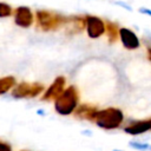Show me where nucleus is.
Segmentation results:
<instances>
[{
  "instance_id": "6",
  "label": "nucleus",
  "mask_w": 151,
  "mask_h": 151,
  "mask_svg": "<svg viewBox=\"0 0 151 151\" xmlns=\"http://www.w3.org/2000/svg\"><path fill=\"white\" fill-rule=\"evenodd\" d=\"M14 24L21 28H29L35 24V15L27 6H18L13 11Z\"/></svg>"
},
{
  "instance_id": "17",
  "label": "nucleus",
  "mask_w": 151,
  "mask_h": 151,
  "mask_svg": "<svg viewBox=\"0 0 151 151\" xmlns=\"http://www.w3.org/2000/svg\"><path fill=\"white\" fill-rule=\"evenodd\" d=\"M0 151H12V146L6 140L0 139Z\"/></svg>"
},
{
  "instance_id": "10",
  "label": "nucleus",
  "mask_w": 151,
  "mask_h": 151,
  "mask_svg": "<svg viewBox=\"0 0 151 151\" xmlns=\"http://www.w3.org/2000/svg\"><path fill=\"white\" fill-rule=\"evenodd\" d=\"M97 111H98V107L96 105L91 103H81L78 105V107L73 112V117L79 120L93 122V118Z\"/></svg>"
},
{
  "instance_id": "22",
  "label": "nucleus",
  "mask_w": 151,
  "mask_h": 151,
  "mask_svg": "<svg viewBox=\"0 0 151 151\" xmlns=\"http://www.w3.org/2000/svg\"><path fill=\"white\" fill-rule=\"evenodd\" d=\"M20 151H28V150H20Z\"/></svg>"
},
{
  "instance_id": "4",
  "label": "nucleus",
  "mask_w": 151,
  "mask_h": 151,
  "mask_svg": "<svg viewBox=\"0 0 151 151\" xmlns=\"http://www.w3.org/2000/svg\"><path fill=\"white\" fill-rule=\"evenodd\" d=\"M45 88V85L39 81H21L14 86L11 91V96L14 99H33L41 96Z\"/></svg>"
},
{
  "instance_id": "20",
  "label": "nucleus",
  "mask_w": 151,
  "mask_h": 151,
  "mask_svg": "<svg viewBox=\"0 0 151 151\" xmlns=\"http://www.w3.org/2000/svg\"><path fill=\"white\" fill-rule=\"evenodd\" d=\"M37 114H40V116H42V114H44V111L39 110V111H37Z\"/></svg>"
},
{
  "instance_id": "2",
  "label": "nucleus",
  "mask_w": 151,
  "mask_h": 151,
  "mask_svg": "<svg viewBox=\"0 0 151 151\" xmlns=\"http://www.w3.org/2000/svg\"><path fill=\"white\" fill-rule=\"evenodd\" d=\"M80 104V93L76 85H68L53 101L54 111L60 116H72Z\"/></svg>"
},
{
  "instance_id": "8",
  "label": "nucleus",
  "mask_w": 151,
  "mask_h": 151,
  "mask_svg": "<svg viewBox=\"0 0 151 151\" xmlns=\"http://www.w3.org/2000/svg\"><path fill=\"white\" fill-rule=\"evenodd\" d=\"M66 88V78L64 76H58L50 84L47 88H45L44 93L41 94L42 101H54Z\"/></svg>"
},
{
  "instance_id": "14",
  "label": "nucleus",
  "mask_w": 151,
  "mask_h": 151,
  "mask_svg": "<svg viewBox=\"0 0 151 151\" xmlns=\"http://www.w3.org/2000/svg\"><path fill=\"white\" fill-rule=\"evenodd\" d=\"M129 146L133 150H137V151H150V147L151 145L147 143V142H144V140H138V139H132L129 142Z\"/></svg>"
},
{
  "instance_id": "19",
  "label": "nucleus",
  "mask_w": 151,
  "mask_h": 151,
  "mask_svg": "<svg viewBox=\"0 0 151 151\" xmlns=\"http://www.w3.org/2000/svg\"><path fill=\"white\" fill-rule=\"evenodd\" d=\"M145 46H146V57L151 61V42L145 41Z\"/></svg>"
},
{
  "instance_id": "9",
  "label": "nucleus",
  "mask_w": 151,
  "mask_h": 151,
  "mask_svg": "<svg viewBox=\"0 0 151 151\" xmlns=\"http://www.w3.org/2000/svg\"><path fill=\"white\" fill-rule=\"evenodd\" d=\"M124 132L129 136H140L151 131V118L143 120H132L123 127Z\"/></svg>"
},
{
  "instance_id": "18",
  "label": "nucleus",
  "mask_w": 151,
  "mask_h": 151,
  "mask_svg": "<svg viewBox=\"0 0 151 151\" xmlns=\"http://www.w3.org/2000/svg\"><path fill=\"white\" fill-rule=\"evenodd\" d=\"M138 12L143 15H146V17H151V8L146 7V6H142L138 8Z\"/></svg>"
},
{
  "instance_id": "12",
  "label": "nucleus",
  "mask_w": 151,
  "mask_h": 151,
  "mask_svg": "<svg viewBox=\"0 0 151 151\" xmlns=\"http://www.w3.org/2000/svg\"><path fill=\"white\" fill-rule=\"evenodd\" d=\"M17 85V79L13 76H4L0 77V96L11 92Z\"/></svg>"
},
{
  "instance_id": "7",
  "label": "nucleus",
  "mask_w": 151,
  "mask_h": 151,
  "mask_svg": "<svg viewBox=\"0 0 151 151\" xmlns=\"http://www.w3.org/2000/svg\"><path fill=\"white\" fill-rule=\"evenodd\" d=\"M118 39L120 40L123 47L127 51H136L140 48L142 40L137 35V33L129 27H119Z\"/></svg>"
},
{
  "instance_id": "3",
  "label": "nucleus",
  "mask_w": 151,
  "mask_h": 151,
  "mask_svg": "<svg viewBox=\"0 0 151 151\" xmlns=\"http://www.w3.org/2000/svg\"><path fill=\"white\" fill-rule=\"evenodd\" d=\"M125 120V114L119 107L110 106L105 109H98L94 114L93 122L101 130H117L119 129Z\"/></svg>"
},
{
  "instance_id": "15",
  "label": "nucleus",
  "mask_w": 151,
  "mask_h": 151,
  "mask_svg": "<svg viewBox=\"0 0 151 151\" xmlns=\"http://www.w3.org/2000/svg\"><path fill=\"white\" fill-rule=\"evenodd\" d=\"M13 8L9 4L5 2V1H0V19L4 18H8L11 15H13Z\"/></svg>"
},
{
  "instance_id": "1",
  "label": "nucleus",
  "mask_w": 151,
  "mask_h": 151,
  "mask_svg": "<svg viewBox=\"0 0 151 151\" xmlns=\"http://www.w3.org/2000/svg\"><path fill=\"white\" fill-rule=\"evenodd\" d=\"M35 25L41 32H57L67 26L70 15H64L51 9H38L35 13Z\"/></svg>"
},
{
  "instance_id": "13",
  "label": "nucleus",
  "mask_w": 151,
  "mask_h": 151,
  "mask_svg": "<svg viewBox=\"0 0 151 151\" xmlns=\"http://www.w3.org/2000/svg\"><path fill=\"white\" fill-rule=\"evenodd\" d=\"M106 21V37H107V40L109 42H116L118 40V31H119V27L116 22H112V21Z\"/></svg>"
},
{
  "instance_id": "21",
  "label": "nucleus",
  "mask_w": 151,
  "mask_h": 151,
  "mask_svg": "<svg viewBox=\"0 0 151 151\" xmlns=\"http://www.w3.org/2000/svg\"><path fill=\"white\" fill-rule=\"evenodd\" d=\"M111 151H124V150H119V149H114V150H111Z\"/></svg>"
},
{
  "instance_id": "5",
  "label": "nucleus",
  "mask_w": 151,
  "mask_h": 151,
  "mask_svg": "<svg viewBox=\"0 0 151 151\" xmlns=\"http://www.w3.org/2000/svg\"><path fill=\"white\" fill-rule=\"evenodd\" d=\"M85 17V32L90 39H99L106 32V21L100 17L86 14Z\"/></svg>"
},
{
  "instance_id": "11",
  "label": "nucleus",
  "mask_w": 151,
  "mask_h": 151,
  "mask_svg": "<svg viewBox=\"0 0 151 151\" xmlns=\"http://www.w3.org/2000/svg\"><path fill=\"white\" fill-rule=\"evenodd\" d=\"M65 28L72 34L83 32L85 29V17L84 15H70V21Z\"/></svg>"
},
{
  "instance_id": "23",
  "label": "nucleus",
  "mask_w": 151,
  "mask_h": 151,
  "mask_svg": "<svg viewBox=\"0 0 151 151\" xmlns=\"http://www.w3.org/2000/svg\"><path fill=\"white\" fill-rule=\"evenodd\" d=\"M150 151H151V147H150Z\"/></svg>"
},
{
  "instance_id": "16",
  "label": "nucleus",
  "mask_w": 151,
  "mask_h": 151,
  "mask_svg": "<svg viewBox=\"0 0 151 151\" xmlns=\"http://www.w3.org/2000/svg\"><path fill=\"white\" fill-rule=\"evenodd\" d=\"M113 4H114L116 6H118V7L124 8L125 11L132 12V6H131L130 4H127V2H125V1H122V0H116V1H113Z\"/></svg>"
}]
</instances>
